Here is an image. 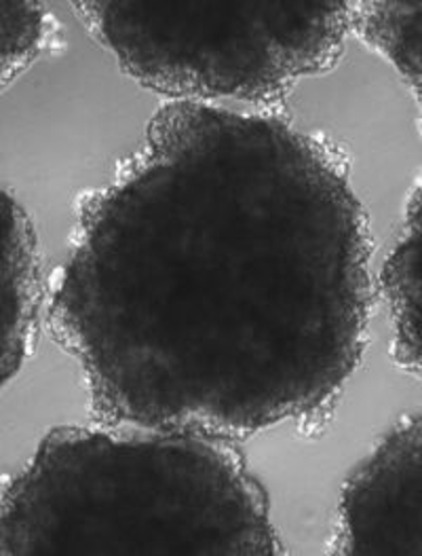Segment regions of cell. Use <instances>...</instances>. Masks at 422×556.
I'll return each instance as SVG.
<instances>
[{"instance_id": "1", "label": "cell", "mask_w": 422, "mask_h": 556, "mask_svg": "<svg viewBox=\"0 0 422 556\" xmlns=\"http://www.w3.org/2000/svg\"><path fill=\"white\" fill-rule=\"evenodd\" d=\"M372 296L366 212L330 140L169 102L82 203L47 318L100 424L234 442L338 400Z\"/></svg>"}, {"instance_id": "2", "label": "cell", "mask_w": 422, "mask_h": 556, "mask_svg": "<svg viewBox=\"0 0 422 556\" xmlns=\"http://www.w3.org/2000/svg\"><path fill=\"white\" fill-rule=\"evenodd\" d=\"M267 495L225 438L57 428L0 495V555H274Z\"/></svg>"}, {"instance_id": "3", "label": "cell", "mask_w": 422, "mask_h": 556, "mask_svg": "<svg viewBox=\"0 0 422 556\" xmlns=\"http://www.w3.org/2000/svg\"><path fill=\"white\" fill-rule=\"evenodd\" d=\"M75 15L140 85L171 102L281 104L328 73L355 33V2L89 0Z\"/></svg>"}, {"instance_id": "4", "label": "cell", "mask_w": 422, "mask_h": 556, "mask_svg": "<svg viewBox=\"0 0 422 556\" xmlns=\"http://www.w3.org/2000/svg\"><path fill=\"white\" fill-rule=\"evenodd\" d=\"M332 551L422 555V415L401 419L346 480Z\"/></svg>"}, {"instance_id": "5", "label": "cell", "mask_w": 422, "mask_h": 556, "mask_svg": "<svg viewBox=\"0 0 422 556\" xmlns=\"http://www.w3.org/2000/svg\"><path fill=\"white\" fill-rule=\"evenodd\" d=\"M42 305L39 241L26 210L0 189V390L28 358Z\"/></svg>"}, {"instance_id": "6", "label": "cell", "mask_w": 422, "mask_h": 556, "mask_svg": "<svg viewBox=\"0 0 422 556\" xmlns=\"http://www.w3.org/2000/svg\"><path fill=\"white\" fill-rule=\"evenodd\" d=\"M383 296L393 332V356L422 379V176L414 185L399 238L383 271Z\"/></svg>"}, {"instance_id": "7", "label": "cell", "mask_w": 422, "mask_h": 556, "mask_svg": "<svg viewBox=\"0 0 422 556\" xmlns=\"http://www.w3.org/2000/svg\"><path fill=\"white\" fill-rule=\"evenodd\" d=\"M355 33L408 83L422 131V0L357 2Z\"/></svg>"}, {"instance_id": "8", "label": "cell", "mask_w": 422, "mask_h": 556, "mask_svg": "<svg viewBox=\"0 0 422 556\" xmlns=\"http://www.w3.org/2000/svg\"><path fill=\"white\" fill-rule=\"evenodd\" d=\"M53 24L39 2L0 0V91L51 45Z\"/></svg>"}]
</instances>
